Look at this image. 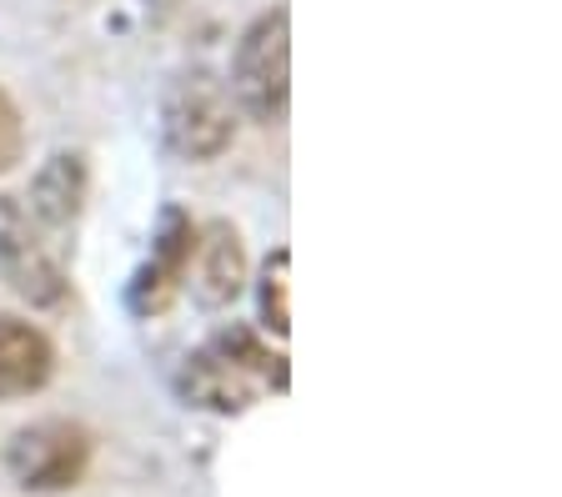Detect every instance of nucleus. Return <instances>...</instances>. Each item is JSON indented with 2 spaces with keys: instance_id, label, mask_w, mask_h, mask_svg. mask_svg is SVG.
Instances as JSON below:
<instances>
[{
  "instance_id": "obj_1",
  "label": "nucleus",
  "mask_w": 562,
  "mask_h": 497,
  "mask_svg": "<svg viewBox=\"0 0 562 497\" xmlns=\"http://www.w3.org/2000/svg\"><path fill=\"white\" fill-rule=\"evenodd\" d=\"M261 382H271L277 392L286 387L281 357H271L246 327H232L222 337H211L201 352L187 357L176 387H181L187 403L206 407V413H246V407L257 403Z\"/></svg>"
},
{
  "instance_id": "obj_6",
  "label": "nucleus",
  "mask_w": 562,
  "mask_h": 497,
  "mask_svg": "<svg viewBox=\"0 0 562 497\" xmlns=\"http://www.w3.org/2000/svg\"><path fill=\"white\" fill-rule=\"evenodd\" d=\"M196 237L201 231L191 226V216L181 212V206H166L161 226H156V241H151V261H146L136 272V282H131V307H136L140 317H156V312H166L176 302L181 282L191 276Z\"/></svg>"
},
{
  "instance_id": "obj_7",
  "label": "nucleus",
  "mask_w": 562,
  "mask_h": 497,
  "mask_svg": "<svg viewBox=\"0 0 562 497\" xmlns=\"http://www.w3.org/2000/svg\"><path fill=\"white\" fill-rule=\"evenodd\" d=\"M56 372V347L41 327L21 317H0V403L31 397Z\"/></svg>"
},
{
  "instance_id": "obj_5",
  "label": "nucleus",
  "mask_w": 562,
  "mask_h": 497,
  "mask_svg": "<svg viewBox=\"0 0 562 497\" xmlns=\"http://www.w3.org/2000/svg\"><path fill=\"white\" fill-rule=\"evenodd\" d=\"M166 136H171V146L187 156V161H211V156H222L236 136L232 95L211 81L206 71L187 76V81L176 86L171 106H166Z\"/></svg>"
},
{
  "instance_id": "obj_4",
  "label": "nucleus",
  "mask_w": 562,
  "mask_h": 497,
  "mask_svg": "<svg viewBox=\"0 0 562 497\" xmlns=\"http://www.w3.org/2000/svg\"><path fill=\"white\" fill-rule=\"evenodd\" d=\"M0 276L35 307H60L70 292L60 261L46 251V241L35 237L31 212L15 196H0Z\"/></svg>"
},
{
  "instance_id": "obj_3",
  "label": "nucleus",
  "mask_w": 562,
  "mask_h": 497,
  "mask_svg": "<svg viewBox=\"0 0 562 497\" xmlns=\"http://www.w3.org/2000/svg\"><path fill=\"white\" fill-rule=\"evenodd\" d=\"M86 462H91V432L76 422H35L25 432H15L11 452H5L11 477L31 493L76 487L86 477Z\"/></svg>"
},
{
  "instance_id": "obj_9",
  "label": "nucleus",
  "mask_w": 562,
  "mask_h": 497,
  "mask_svg": "<svg viewBox=\"0 0 562 497\" xmlns=\"http://www.w3.org/2000/svg\"><path fill=\"white\" fill-rule=\"evenodd\" d=\"M81 196H86V166L81 156H50L46 171L35 177L31 187V216L41 226H50V231H60V226L76 222V212H81Z\"/></svg>"
},
{
  "instance_id": "obj_2",
  "label": "nucleus",
  "mask_w": 562,
  "mask_h": 497,
  "mask_svg": "<svg viewBox=\"0 0 562 497\" xmlns=\"http://www.w3.org/2000/svg\"><path fill=\"white\" fill-rule=\"evenodd\" d=\"M232 95L261 126H277L286 116V95H292V15L286 5L257 15L246 25V36L236 41Z\"/></svg>"
},
{
  "instance_id": "obj_11",
  "label": "nucleus",
  "mask_w": 562,
  "mask_h": 497,
  "mask_svg": "<svg viewBox=\"0 0 562 497\" xmlns=\"http://www.w3.org/2000/svg\"><path fill=\"white\" fill-rule=\"evenodd\" d=\"M25 151V126H21V111H15V101L5 91H0V177L5 171H15V161H21Z\"/></svg>"
},
{
  "instance_id": "obj_10",
  "label": "nucleus",
  "mask_w": 562,
  "mask_h": 497,
  "mask_svg": "<svg viewBox=\"0 0 562 497\" xmlns=\"http://www.w3.org/2000/svg\"><path fill=\"white\" fill-rule=\"evenodd\" d=\"M286 267H292V257H286V251H271L267 267H261V282H257L261 327L277 331V337L292 331V312H286Z\"/></svg>"
},
{
  "instance_id": "obj_8",
  "label": "nucleus",
  "mask_w": 562,
  "mask_h": 497,
  "mask_svg": "<svg viewBox=\"0 0 562 497\" xmlns=\"http://www.w3.org/2000/svg\"><path fill=\"white\" fill-rule=\"evenodd\" d=\"M196 296L201 307H232L246 286V251L232 222H211L206 237H196Z\"/></svg>"
}]
</instances>
